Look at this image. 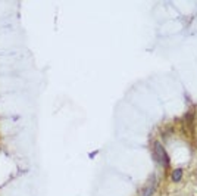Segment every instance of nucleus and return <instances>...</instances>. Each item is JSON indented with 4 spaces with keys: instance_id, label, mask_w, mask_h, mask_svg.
Listing matches in <instances>:
<instances>
[{
    "instance_id": "1",
    "label": "nucleus",
    "mask_w": 197,
    "mask_h": 196,
    "mask_svg": "<svg viewBox=\"0 0 197 196\" xmlns=\"http://www.w3.org/2000/svg\"><path fill=\"white\" fill-rule=\"evenodd\" d=\"M154 151H156V161H158L162 167H166L169 164V156H168V153H166V151L162 147L160 143H156V145H154Z\"/></svg>"
},
{
    "instance_id": "2",
    "label": "nucleus",
    "mask_w": 197,
    "mask_h": 196,
    "mask_svg": "<svg viewBox=\"0 0 197 196\" xmlns=\"http://www.w3.org/2000/svg\"><path fill=\"white\" fill-rule=\"evenodd\" d=\"M181 177H182V170H181V168H177L174 173H172V180H174V181H180Z\"/></svg>"
},
{
    "instance_id": "3",
    "label": "nucleus",
    "mask_w": 197,
    "mask_h": 196,
    "mask_svg": "<svg viewBox=\"0 0 197 196\" xmlns=\"http://www.w3.org/2000/svg\"><path fill=\"white\" fill-rule=\"evenodd\" d=\"M154 192V186H147L144 187V192H143V196H152V193Z\"/></svg>"
}]
</instances>
